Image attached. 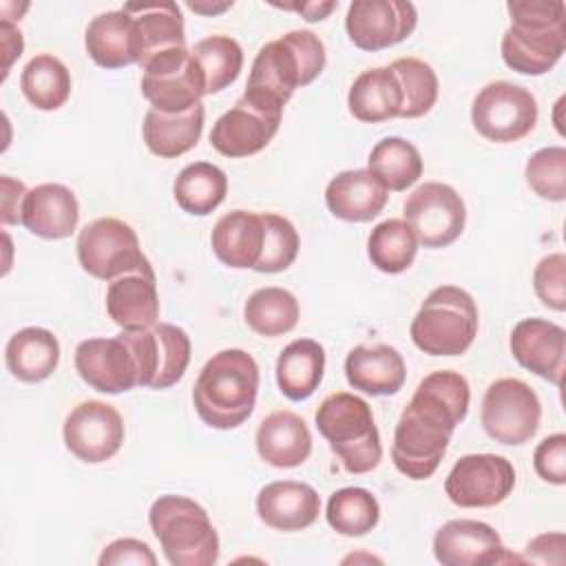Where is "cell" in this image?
Masks as SVG:
<instances>
[{
	"label": "cell",
	"instance_id": "8992f818",
	"mask_svg": "<svg viewBox=\"0 0 566 566\" xmlns=\"http://www.w3.org/2000/svg\"><path fill=\"white\" fill-rule=\"evenodd\" d=\"M148 524L172 566H212L219 559V535L208 511L186 495H159Z\"/></svg>",
	"mask_w": 566,
	"mask_h": 566
},
{
	"label": "cell",
	"instance_id": "f1b7e54d",
	"mask_svg": "<svg viewBox=\"0 0 566 566\" xmlns=\"http://www.w3.org/2000/svg\"><path fill=\"white\" fill-rule=\"evenodd\" d=\"M349 113L365 124L387 122L400 115L402 88L391 66H374L363 71L347 93Z\"/></svg>",
	"mask_w": 566,
	"mask_h": 566
},
{
	"label": "cell",
	"instance_id": "1f68e13d",
	"mask_svg": "<svg viewBox=\"0 0 566 566\" xmlns=\"http://www.w3.org/2000/svg\"><path fill=\"white\" fill-rule=\"evenodd\" d=\"M122 9L135 18V24L142 38V49H144L142 62L157 53L186 46L184 15L177 2L172 0L126 2Z\"/></svg>",
	"mask_w": 566,
	"mask_h": 566
},
{
	"label": "cell",
	"instance_id": "30bf717a",
	"mask_svg": "<svg viewBox=\"0 0 566 566\" xmlns=\"http://www.w3.org/2000/svg\"><path fill=\"white\" fill-rule=\"evenodd\" d=\"M542 420V402L531 385L520 378L493 380L482 398L480 422L486 436L500 444L528 442Z\"/></svg>",
	"mask_w": 566,
	"mask_h": 566
},
{
	"label": "cell",
	"instance_id": "8fae6325",
	"mask_svg": "<svg viewBox=\"0 0 566 566\" xmlns=\"http://www.w3.org/2000/svg\"><path fill=\"white\" fill-rule=\"evenodd\" d=\"M142 93L150 108L161 113H186L201 104L206 82L188 46L157 53L142 64Z\"/></svg>",
	"mask_w": 566,
	"mask_h": 566
},
{
	"label": "cell",
	"instance_id": "2e32d148",
	"mask_svg": "<svg viewBox=\"0 0 566 566\" xmlns=\"http://www.w3.org/2000/svg\"><path fill=\"white\" fill-rule=\"evenodd\" d=\"M281 111H270L241 95L210 130L212 148L230 159H241L263 150L281 126Z\"/></svg>",
	"mask_w": 566,
	"mask_h": 566
},
{
	"label": "cell",
	"instance_id": "9c48e42d",
	"mask_svg": "<svg viewBox=\"0 0 566 566\" xmlns=\"http://www.w3.org/2000/svg\"><path fill=\"white\" fill-rule=\"evenodd\" d=\"M537 99L520 84L497 80L478 91L471 104V124L489 142L511 144L526 137L537 124Z\"/></svg>",
	"mask_w": 566,
	"mask_h": 566
},
{
	"label": "cell",
	"instance_id": "f907efd6",
	"mask_svg": "<svg viewBox=\"0 0 566 566\" xmlns=\"http://www.w3.org/2000/svg\"><path fill=\"white\" fill-rule=\"evenodd\" d=\"M274 7L285 9V11H296L307 22H321L338 7V2L336 0H325V2H301V4H274Z\"/></svg>",
	"mask_w": 566,
	"mask_h": 566
},
{
	"label": "cell",
	"instance_id": "681fc988",
	"mask_svg": "<svg viewBox=\"0 0 566 566\" xmlns=\"http://www.w3.org/2000/svg\"><path fill=\"white\" fill-rule=\"evenodd\" d=\"M0 46H2V80L9 75L11 64L22 55L24 38L11 20H0Z\"/></svg>",
	"mask_w": 566,
	"mask_h": 566
},
{
	"label": "cell",
	"instance_id": "9a60e30c",
	"mask_svg": "<svg viewBox=\"0 0 566 566\" xmlns=\"http://www.w3.org/2000/svg\"><path fill=\"white\" fill-rule=\"evenodd\" d=\"M418 24V11L405 0H354L347 7L345 31L360 51H380L407 40Z\"/></svg>",
	"mask_w": 566,
	"mask_h": 566
},
{
	"label": "cell",
	"instance_id": "d6986e66",
	"mask_svg": "<svg viewBox=\"0 0 566 566\" xmlns=\"http://www.w3.org/2000/svg\"><path fill=\"white\" fill-rule=\"evenodd\" d=\"M513 358L535 376L562 385L566 367V332L546 318H522L509 338Z\"/></svg>",
	"mask_w": 566,
	"mask_h": 566
},
{
	"label": "cell",
	"instance_id": "d590c367",
	"mask_svg": "<svg viewBox=\"0 0 566 566\" xmlns=\"http://www.w3.org/2000/svg\"><path fill=\"white\" fill-rule=\"evenodd\" d=\"M301 307L292 292L285 287H261L250 294L243 307V318L252 332L265 338L283 336L298 323Z\"/></svg>",
	"mask_w": 566,
	"mask_h": 566
},
{
	"label": "cell",
	"instance_id": "ee69618b",
	"mask_svg": "<svg viewBox=\"0 0 566 566\" xmlns=\"http://www.w3.org/2000/svg\"><path fill=\"white\" fill-rule=\"evenodd\" d=\"M533 287L546 307L555 312L566 310V256L562 252L539 259L533 272Z\"/></svg>",
	"mask_w": 566,
	"mask_h": 566
},
{
	"label": "cell",
	"instance_id": "ffe728a7",
	"mask_svg": "<svg viewBox=\"0 0 566 566\" xmlns=\"http://www.w3.org/2000/svg\"><path fill=\"white\" fill-rule=\"evenodd\" d=\"M84 46L88 57L102 69L139 64L144 55L135 18L124 9L95 15L86 27Z\"/></svg>",
	"mask_w": 566,
	"mask_h": 566
},
{
	"label": "cell",
	"instance_id": "4fadbf2b",
	"mask_svg": "<svg viewBox=\"0 0 566 566\" xmlns=\"http://www.w3.org/2000/svg\"><path fill=\"white\" fill-rule=\"evenodd\" d=\"M515 486L511 460L497 453L462 455L444 480V493L460 509H489L502 504Z\"/></svg>",
	"mask_w": 566,
	"mask_h": 566
},
{
	"label": "cell",
	"instance_id": "7402d4cb",
	"mask_svg": "<svg viewBox=\"0 0 566 566\" xmlns=\"http://www.w3.org/2000/svg\"><path fill=\"white\" fill-rule=\"evenodd\" d=\"M80 221V203L71 188L64 184L33 186L22 206V226L42 239L57 241L75 232Z\"/></svg>",
	"mask_w": 566,
	"mask_h": 566
},
{
	"label": "cell",
	"instance_id": "4dcf8cb0",
	"mask_svg": "<svg viewBox=\"0 0 566 566\" xmlns=\"http://www.w3.org/2000/svg\"><path fill=\"white\" fill-rule=\"evenodd\" d=\"M325 374V349L314 338H296L276 358V385L294 402L307 400Z\"/></svg>",
	"mask_w": 566,
	"mask_h": 566
},
{
	"label": "cell",
	"instance_id": "277c9868",
	"mask_svg": "<svg viewBox=\"0 0 566 566\" xmlns=\"http://www.w3.org/2000/svg\"><path fill=\"white\" fill-rule=\"evenodd\" d=\"M506 11L511 27L500 42L504 64L522 75L548 73L566 49V4L562 0H511Z\"/></svg>",
	"mask_w": 566,
	"mask_h": 566
},
{
	"label": "cell",
	"instance_id": "ab89813d",
	"mask_svg": "<svg viewBox=\"0 0 566 566\" xmlns=\"http://www.w3.org/2000/svg\"><path fill=\"white\" fill-rule=\"evenodd\" d=\"M389 66L402 88V108L398 117L416 119L427 115L436 106L440 88L433 66L420 57H398Z\"/></svg>",
	"mask_w": 566,
	"mask_h": 566
},
{
	"label": "cell",
	"instance_id": "44dd1931",
	"mask_svg": "<svg viewBox=\"0 0 566 566\" xmlns=\"http://www.w3.org/2000/svg\"><path fill=\"white\" fill-rule=\"evenodd\" d=\"M106 312L115 325L135 332L159 323V294L153 265L108 281Z\"/></svg>",
	"mask_w": 566,
	"mask_h": 566
},
{
	"label": "cell",
	"instance_id": "7a4b0ae2",
	"mask_svg": "<svg viewBox=\"0 0 566 566\" xmlns=\"http://www.w3.org/2000/svg\"><path fill=\"white\" fill-rule=\"evenodd\" d=\"M325 62V44L314 31H287L259 49L243 95L259 106L283 113L292 93L312 84L323 73Z\"/></svg>",
	"mask_w": 566,
	"mask_h": 566
},
{
	"label": "cell",
	"instance_id": "ba28073f",
	"mask_svg": "<svg viewBox=\"0 0 566 566\" xmlns=\"http://www.w3.org/2000/svg\"><path fill=\"white\" fill-rule=\"evenodd\" d=\"M75 248L82 270L99 281H113L122 274L150 268L137 232L115 217H99L86 223L77 234Z\"/></svg>",
	"mask_w": 566,
	"mask_h": 566
},
{
	"label": "cell",
	"instance_id": "f6af8a7d",
	"mask_svg": "<svg viewBox=\"0 0 566 566\" xmlns=\"http://www.w3.org/2000/svg\"><path fill=\"white\" fill-rule=\"evenodd\" d=\"M535 473L555 486L566 484V436H546L533 451Z\"/></svg>",
	"mask_w": 566,
	"mask_h": 566
},
{
	"label": "cell",
	"instance_id": "f35d334b",
	"mask_svg": "<svg viewBox=\"0 0 566 566\" xmlns=\"http://www.w3.org/2000/svg\"><path fill=\"white\" fill-rule=\"evenodd\" d=\"M325 520L336 533L345 537H360L376 528L380 520V506L367 489L345 486L329 495Z\"/></svg>",
	"mask_w": 566,
	"mask_h": 566
},
{
	"label": "cell",
	"instance_id": "c3c4849f",
	"mask_svg": "<svg viewBox=\"0 0 566 566\" xmlns=\"http://www.w3.org/2000/svg\"><path fill=\"white\" fill-rule=\"evenodd\" d=\"M526 557L539 564L564 562V533H544L526 544Z\"/></svg>",
	"mask_w": 566,
	"mask_h": 566
},
{
	"label": "cell",
	"instance_id": "6da1fadb",
	"mask_svg": "<svg viewBox=\"0 0 566 566\" xmlns=\"http://www.w3.org/2000/svg\"><path fill=\"white\" fill-rule=\"evenodd\" d=\"M469 382L462 374L438 369L424 376L402 409L391 442L394 467L409 480H427L440 467L455 427L469 411Z\"/></svg>",
	"mask_w": 566,
	"mask_h": 566
},
{
	"label": "cell",
	"instance_id": "e0dca14e",
	"mask_svg": "<svg viewBox=\"0 0 566 566\" xmlns=\"http://www.w3.org/2000/svg\"><path fill=\"white\" fill-rule=\"evenodd\" d=\"M433 555L442 566H491L522 562L506 551L497 531L480 520H449L433 535Z\"/></svg>",
	"mask_w": 566,
	"mask_h": 566
},
{
	"label": "cell",
	"instance_id": "8d00e7d4",
	"mask_svg": "<svg viewBox=\"0 0 566 566\" xmlns=\"http://www.w3.org/2000/svg\"><path fill=\"white\" fill-rule=\"evenodd\" d=\"M418 239L405 219H385L367 237V256L385 274H400L411 268L418 254Z\"/></svg>",
	"mask_w": 566,
	"mask_h": 566
},
{
	"label": "cell",
	"instance_id": "74e56055",
	"mask_svg": "<svg viewBox=\"0 0 566 566\" xmlns=\"http://www.w3.org/2000/svg\"><path fill=\"white\" fill-rule=\"evenodd\" d=\"M206 82V95L228 88L243 69V49L230 35H208L190 49Z\"/></svg>",
	"mask_w": 566,
	"mask_h": 566
},
{
	"label": "cell",
	"instance_id": "484cf974",
	"mask_svg": "<svg viewBox=\"0 0 566 566\" xmlns=\"http://www.w3.org/2000/svg\"><path fill=\"white\" fill-rule=\"evenodd\" d=\"M263 462L276 469L301 467L312 453V433L305 420L287 409L268 413L254 436Z\"/></svg>",
	"mask_w": 566,
	"mask_h": 566
},
{
	"label": "cell",
	"instance_id": "bcb514c9",
	"mask_svg": "<svg viewBox=\"0 0 566 566\" xmlns=\"http://www.w3.org/2000/svg\"><path fill=\"white\" fill-rule=\"evenodd\" d=\"M122 564L155 566L157 557L146 542L135 539V537H119L102 551L99 566H122Z\"/></svg>",
	"mask_w": 566,
	"mask_h": 566
},
{
	"label": "cell",
	"instance_id": "7bdbcfd3",
	"mask_svg": "<svg viewBox=\"0 0 566 566\" xmlns=\"http://www.w3.org/2000/svg\"><path fill=\"white\" fill-rule=\"evenodd\" d=\"M524 177L537 197L555 203L564 201L566 199V148L546 146L533 153L526 161Z\"/></svg>",
	"mask_w": 566,
	"mask_h": 566
},
{
	"label": "cell",
	"instance_id": "3957f363",
	"mask_svg": "<svg viewBox=\"0 0 566 566\" xmlns=\"http://www.w3.org/2000/svg\"><path fill=\"white\" fill-rule=\"evenodd\" d=\"M259 365L245 349H221L201 367L192 402L199 418L212 429H234L243 424L256 405Z\"/></svg>",
	"mask_w": 566,
	"mask_h": 566
},
{
	"label": "cell",
	"instance_id": "52a82bcc",
	"mask_svg": "<svg viewBox=\"0 0 566 566\" xmlns=\"http://www.w3.org/2000/svg\"><path fill=\"white\" fill-rule=\"evenodd\" d=\"M480 314L473 296L458 285H440L427 294L409 334L429 356H460L478 336Z\"/></svg>",
	"mask_w": 566,
	"mask_h": 566
},
{
	"label": "cell",
	"instance_id": "b9f144b4",
	"mask_svg": "<svg viewBox=\"0 0 566 566\" xmlns=\"http://www.w3.org/2000/svg\"><path fill=\"white\" fill-rule=\"evenodd\" d=\"M261 217H263L265 239H263V252L259 263L254 265V272L276 274L287 270L294 263L301 239L290 219L276 212H261Z\"/></svg>",
	"mask_w": 566,
	"mask_h": 566
},
{
	"label": "cell",
	"instance_id": "5bb4252c",
	"mask_svg": "<svg viewBox=\"0 0 566 566\" xmlns=\"http://www.w3.org/2000/svg\"><path fill=\"white\" fill-rule=\"evenodd\" d=\"M66 449L86 464L111 460L124 442V420L119 411L104 400H84L73 407L64 420Z\"/></svg>",
	"mask_w": 566,
	"mask_h": 566
},
{
	"label": "cell",
	"instance_id": "d6a6232c",
	"mask_svg": "<svg viewBox=\"0 0 566 566\" xmlns=\"http://www.w3.org/2000/svg\"><path fill=\"white\" fill-rule=\"evenodd\" d=\"M172 195L184 212L206 217L223 203L228 195V177L210 161H192L177 175Z\"/></svg>",
	"mask_w": 566,
	"mask_h": 566
},
{
	"label": "cell",
	"instance_id": "603a6c76",
	"mask_svg": "<svg viewBox=\"0 0 566 566\" xmlns=\"http://www.w3.org/2000/svg\"><path fill=\"white\" fill-rule=\"evenodd\" d=\"M256 513L270 528L303 531L318 520L321 497L307 482L276 480L259 491Z\"/></svg>",
	"mask_w": 566,
	"mask_h": 566
},
{
	"label": "cell",
	"instance_id": "816d5d0a",
	"mask_svg": "<svg viewBox=\"0 0 566 566\" xmlns=\"http://www.w3.org/2000/svg\"><path fill=\"white\" fill-rule=\"evenodd\" d=\"M188 7L195 11V13H203V15H214V13H223L226 9L232 7V0H226V2H219V4H210V2H188Z\"/></svg>",
	"mask_w": 566,
	"mask_h": 566
},
{
	"label": "cell",
	"instance_id": "836d02e7",
	"mask_svg": "<svg viewBox=\"0 0 566 566\" xmlns=\"http://www.w3.org/2000/svg\"><path fill=\"white\" fill-rule=\"evenodd\" d=\"M20 88L38 111H57L71 95V73L60 57L40 53L24 64Z\"/></svg>",
	"mask_w": 566,
	"mask_h": 566
},
{
	"label": "cell",
	"instance_id": "7dc6e473",
	"mask_svg": "<svg viewBox=\"0 0 566 566\" xmlns=\"http://www.w3.org/2000/svg\"><path fill=\"white\" fill-rule=\"evenodd\" d=\"M0 186H2V210H0L2 223L4 226L22 223V206L29 192L27 186L20 179H13L9 175H2Z\"/></svg>",
	"mask_w": 566,
	"mask_h": 566
},
{
	"label": "cell",
	"instance_id": "cb8c5ba5",
	"mask_svg": "<svg viewBox=\"0 0 566 566\" xmlns=\"http://www.w3.org/2000/svg\"><path fill=\"white\" fill-rule=\"evenodd\" d=\"M347 382L369 396L398 394L407 380L402 354L385 343L356 345L345 358Z\"/></svg>",
	"mask_w": 566,
	"mask_h": 566
},
{
	"label": "cell",
	"instance_id": "d4e9b609",
	"mask_svg": "<svg viewBox=\"0 0 566 566\" xmlns=\"http://www.w3.org/2000/svg\"><path fill=\"white\" fill-rule=\"evenodd\" d=\"M389 199V190L367 168L343 170L325 188L327 210L343 221L363 223L376 219Z\"/></svg>",
	"mask_w": 566,
	"mask_h": 566
},
{
	"label": "cell",
	"instance_id": "83f0119b",
	"mask_svg": "<svg viewBox=\"0 0 566 566\" xmlns=\"http://www.w3.org/2000/svg\"><path fill=\"white\" fill-rule=\"evenodd\" d=\"M203 104H197L186 113H161L148 108L144 115L142 135L153 155L175 159L197 146L203 130Z\"/></svg>",
	"mask_w": 566,
	"mask_h": 566
},
{
	"label": "cell",
	"instance_id": "7c38bea8",
	"mask_svg": "<svg viewBox=\"0 0 566 566\" xmlns=\"http://www.w3.org/2000/svg\"><path fill=\"white\" fill-rule=\"evenodd\" d=\"M402 217L424 248H447L464 230L467 208L458 190L442 181H424L402 206Z\"/></svg>",
	"mask_w": 566,
	"mask_h": 566
},
{
	"label": "cell",
	"instance_id": "ac0fdd59",
	"mask_svg": "<svg viewBox=\"0 0 566 566\" xmlns=\"http://www.w3.org/2000/svg\"><path fill=\"white\" fill-rule=\"evenodd\" d=\"M80 378L102 394H122L139 387L135 354L122 334L113 338H86L75 347Z\"/></svg>",
	"mask_w": 566,
	"mask_h": 566
},
{
	"label": "cell",
	"instance_id": "60d3db41",
	"mask_svg": "<svg viewBox=\"0 0 566 566\" xmlns=\"http://www.w3.org/2000/svg\"><path fill=\"white\" fill-rule=\"evenodd\" d=\"M155 378L150 389H168L181 380L190 363V338L172 323L153 325Z\"/></svg>",
	"mask_w": 566,
	"mask_h": 566
},
{
	"label": "cell",
	"instance_id": "f546056e",
	"mask_svg": "<svg viewBox=\"0 0 566 566\" xmlns=\"http://www.w3.org/2000/svg\"><path fill=\"white\" fill-rule=\"evenodd\" d=\"M4 363L13 378L22 382H40L55 371L60 363V343L55 334L44 327H22L9 338Z\"/></svg>",
	"mask_w": 566,
	"mask_h": 566
},
{
	"label": "cell",
	"instance_id": "5b68a950",
	"mask_svg": "<svg viewBox=\"0 0 566 566\" xmlns=\"http://www.w3.org/2000/svg\"><path fill=\"white\" fill-rule=\"evenodd\" d=\"M314 420L347 473H369L380 464V433L367 400L349 391L329 394L318 405Z\"/></svg>",
	"mask_w": 566,
	"mask_h": 566
},
{
	"label": "cell",
	"instance_id": "4316f807",
	"mask_svg": "<svg viewBox=\"0 0 566 566\" xmlns=\"http://www.w3.org/2000/svg\"><path fill=\"white\" fill-rule=\"evenodd\" d=\"M263 217L250 210L226 212L210 234L217 259L234 270H254L263 252Z\"/></svg>",
	"mask_w": 566,
	"mask_h": 566
},
{
	"label": "cell",
	"instance_id": "e575fe53",
	"mask_svg": "<svg viewBox=\"0 0 566 566\" xmlns=\"http://www.w3.org/2000/svg\"><path fill=\"white\" fill-rule=\"evenodd\" d=\"M422 155L420 150L402 137L380 139L367 159V170L394 192H402L413 186L422 175Z\"/></svg>",
	"mask_w": 566,
	"mask_h": 566
}]
</instances>
